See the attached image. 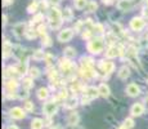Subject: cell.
Returning a JSON list of instances; mask_svg holds the SVG:
<instances>
[{
	"instance_id": "obj_24",
	"label": "cell",
	"mask_w": 148,
	"mask_h": 129,
	"mask_svg": "<svg viewBox=\"0 0 148 129\" xmlns=\"http://www.w3.org/2000/svg\"><path fill=\"white\" fill-rule=\"evenodd\" d=\"M79 120H80V117H79L77 112H71L70 116H68V119H67V123L73 127V125H76L79 123Z\"/></svg>"
},
{
	"instance_id": "obj_14",
	"label": "cell",
	"mask_w": 148,
	"mask_h": 129,
	"mask_svg": "<svg viewBox=\"0 0 148 129\" xmlns=\"http://www.w3.org/2000/svg\"><path fill=\"white\" fill-rule=\"evenodd\" d=\"M17 68H18L19 75H25V74H27V71L30 70V68H28V62H27V57L26 56L21 58V62H19V65H18V67Z\"/></svg>"
},
{
	"instance_id": "obj_54",
	"label": "cell",
	"mask_w": 148,
	"mask_h": 129,
	"mask_svg": "<svg viewBox=\"0 0 148 129\" xmlns=\"http://www.w3.org/2000/svg\"><path fill=\"white\" fill-rule=\"evenodd\" d=\"M102 1H103V4H112V1H113V0H102Z\"/></svg>"
},
{
	"instance_id": "obj_3",
	"label": "cell",
	"mask_w": 148,
	"mask_h": 129,
	"mask_svg": "<svg viewBox=\"0 0 148 129\" xmlns=\"http://www.w3.org/2000/svg\"><path fill=\"white\" fill-rule=\"evenodd\" d=\"M125 53H126L127 59H129V61L132 62V63L134 65L135 67L140 68V63H139L138 54H136V48H135V47H133V45H130V47L126 49V52H125Z\"/></svg>"
},
{
	"instance_id": "obj_8",
	"label": "cell",
	"mask_w": 148,
	"mask_h": 129,
	"mask_svg": "<svg viewBox=\"0 0 148 129\" xmlns=\"http://www.w3.org/2000/svg\"><path fill=\"white\" fill-rule=\"evenodd\" d=\"M122 53H124L122 48H119V47H116V45H111L106 52V57L107 58H116V57H119Z\"/></svg>"
},
{
	"instance_id": "obj_30",
	"label": "cell",
	"mask_w": 148,
	"mask_h": 129,
	"mask_svg": "<svg viewBox=\"0 0 148 129\" xmlns=\"http://www.w3.org/2000/svg\"><path fill=\"white\" fill-rule=\"evenodd\" d=\"M45 56H47V53H44L41 49L35 50L34 52V54H32V57H34L35 61H42V59H45Z\"/></svg>"
},
{
	"instance_id": "obj_22",
	"label": "cell",
	"mask_w": 148,
	"mask_h": 129,
	"mask_svg": "<svg viewBox=\"0 0 148 129\" xmlns=\"http://www.w3.org/2000/svg\"><path fill=\"white\" fill-rule=\"evenodd\" d=\"M117 75H119V77H120L121 80H126L127 77L130 76V68L127 67V66H122L120 70H119Z\"/></svg>"
},
{
	"instance_id": "obj_32",
	"label": "cell",
	"mask_w": 148,
	"mask_h": 129,
	"mask_svg": "<svg viewBox=\"0 0 148 129\" xmlns=\"http://www.w3.org/2000/svg\"><path fill=\"white\" fill-rule=\"evenodd\" d=\"M34 85V83H32V77H25L23 79V81H22V88L23 89H26L28 90L31 87Z\"/></svg>"
},
{
	"instance_id": "obj_41",
	"label": "cell",
	"mask_w": 148,
	"mask_h": 129,
	"mask_svg": "<svg viewBox=\"0 0 148 129\" xmlns=\"http://www.w3.org/2000/svg\"><path fill=\"white\" fill-rule=\"evenodd\" d=\"M68 98V92L67 89H61V92L57 96V99H67Z\"/></svg>"
},
{
	"instance_id": "obj_23",
	"label": "cell",
	"mask_w": 148,
	"mask_h": 129,
	"mask_svg": "<svg viewBox=\"0 0 148 129\" xmlns=\"http://www.w3.org/2000/svg\"><path fill=\"white\" fill-rule=\"evenodd\" d=\"M40 8V0H32L30 3V5L27 7V12L28 13H36V10Z\"/></svg>"
},
{
	"instance_id": "obj_42",
	"label": "cell",
	"mask_w": 148,
	"mask_h": 129,
	"mask_svg": "<svg viewBox=\"0 0 148 129\" xmlns=\"http://www.w3.org/2000/svg\"><path fill=\"white\" fill-rule=\"evenodd\" d=\"M41 44L44 45V47H50V45H52V38H50V36H48V35L42 36Z\"/></svg>"
},
{
	"instance_id": "obj_19",
	"label": "cell",
	"mask_w": 148,
	"mask_h": 129,
	"mask_svg": "<svg viewBox=\"0 0 148 129\" xmlns=\"http://www.w3.org/2000/svg\"><path fill=\"white\" fill-rule=\"evenodd\" d=\"M80 75L82 77H85V79H92V77L95 76V71L94 68H90V67H81Z\"/></svg>"
},
{
	"instance_id": "obj_7",
	"label": "cell",
	"mask_w": 148,
	"mask_h": 129,
	"mask_svg": "<svg viewBox=\"0 0 148 129\" xmlns=\"http://www.w3.org/2000/svg\"><path fill=\"white\" fill-rule=\"evenodd\" d=\"M13 32H14V35L18 36V38L26 35V32H27V25L23 23V22L16 23V25H14V27H13Z\"/></svg>"
},
{
	"instance_id": "obj_27",
	"label": "cell",
	"mask_w": 148,
	"mask_h": 129,
	"mask_svg": "<svg viewBox=\"0 0 148 129\" xmlns=\"http://www.w3.org/2000/svg\"><path fill=\"white\" fill-rule=\"evenodd\" d=\"M36 94H38V98L39 99L44 101V99H47L48 97H49V90H48V88H40Z\"/></svg>"
},
{
	"instance_id": "obj_6",
	"label": "cell",
	"mask_w": 148,
	"mask_h": 129,
	"mask_svg": "<svg viewBox=\"0 0 148 129\" xmlns=\"http://www.w3.org/2000/svg\"><path fill=\"white\" fill-rule=\"evenodd\" d=\"M57 110H58V103L57 102H47L44 105V107H42V111H44V114L45 115H48V116H52L54 115V114L57 112Z\"/></svg>"
},
{
	"instance_id": "obj_59",
	"label": "cell",
	"mask_w": 148,
	"mask_h": 129,
	"mask_svg": "<svg viewBox=\"0 0 148 129\" xmlns=\"http://www.w3.org/2000/svg\"><path fill=\"white\" fill-rule=\"evenodd\" d=\"M147 49H148V44H147Z\"/></svg>"
},
{
	"instance_id": "obj_35",
	"label": "cell",
	"mask_w": 148,
	"mask_h": 129,
	"mask_svg": "<svg viewBox=\"0 0 148 129\" xmlns=\"http://www.w3.org/2000/svg\"><path fill=\"white\" fill-rule=\"evenodd\" d=\"M38 35H39V32H38V30H34V28H28L27 30V32H26V38L27 39H35V38H38Z\"/></svg>"
},
{
	"instance_id": "obj_56",
	"label": "cell",
	"mask_w": 148,
	"mask_h": 129,
	"mask_svg": "<svg viewBox=\"0 0 148 129\" xmlns=\"http://www.w3.org/2000/svg\"><path fill=\"white\" fill-rule=\"evenodd\" d=\"M50 129H63V128H61V127H53V128H50Z\"/></svg>"
},
{
	"instance_id": "obj_55",
	"label": "cell",
	"mask_w": 148,
	"mask_h": 129,
	"mask_svg": "<svg viewBox=\"0 0 148 129\" xmlns=\"http://www.w3.org/2000/svg\"><path fill=\"white\" fill-rule=\"evenodd\" d=\"M7 129H18V127H17V125H9Z\"/></svg>"
},
{
	"instance_id": "obj_17",
	"label": "cell",
	"mask_w": 148,
	"mask_h": 129,
	"mask_svg": "<svg viewBox=\"0 0 148 129\" xmlns=\"http://www.w3.org/2000/svg\"><path fill=\"white\" fill-rule=\"evenodd\" d=\"M126 93L129 94L130 97H136L139 93H140V89H139V87L136 84L130 83V84L126 87Z\"/></svg>"
},
{
	"instance_id": "obj_40",
	"label": "cell",
	"mask_w": 148,
	"mask_h": 129,
	"mask_svg": "<svg viewBox=\"0 0 148 129\" xmlns=\"http://www.w3.org/2000/svg\"><path fill=\"white\" fill-rule=\"evenodd\" d=\"M42 19H44V16H42V14H35V16H34V18H32V22H31V25H34V23H40L41 25V21Z\"/></svg>"
},
{
	"instance_id": "obj_44",
	"label": "cell",
	"mask_w": 148,
	"mask_h": 129,
	"mask_svg": "<svg viewBox=\"0 0 148 129\" xmlns=\"http://www.w3.org/2000/svg\"><path fill=\"white\" fill-rule=\"evenodd\" d=\"M38 30V32H39V35H41V36H45L47 35V26L45 25H39V27L36 28Z\"/></svg>"
},
{
	"instance_id": "obj_51",
	"label": "cell",
	"mask_w": 148,
	"mask_h": 129,
	"mask_svg": "<svg viewBox=\"0 0 148 129\" xmlns=\"http://www.w3.org/2000/svg\"><path fill=\"white\" fill-rule=\"evenodd\" d=\"M90 101H92V99H89L88 97H84V96H82V98H81V103H82V105H86V103H89Z\"/></svg>"
},
{
	"instance_id": "obj_49",
	"label": "cell",
	"mask_w": 148,
	"mask_h": 129,
	"mask_svg": "<svg viewBox=\"0 0 148 129\" xmlns=\"http://www.w3.org/2000/svg\"><path fill=\"white\" fill-rule=\"evenodd\" d=\"M48 4H49V1L48 0H40V8L41 9H48Z\"/></svg>"
},
{
	"instance_id": "obj_31",
	"label": "cell",
	"mask_w": 148,
	"mask_h": 129,
	"mask_svg": "<svg viewBox=\"0 0 148 129\" xmlns=\"http://www.w3.org/2000/svg\"><path fill=\"white\" fill-rule=\"evenodd\" d=\"M92 31H93V34H95V35H102V34L104 32V27H103V25H101V23H94Z\"/></svg>"
},
{
	"instance_id": "obj_12",
	"label": "cell",
	"mask_w": 148,
	"mask_h": 129,
	"mask_svg": "<svg viewBox=\"0 0 148 129\" xmlns=\"http://www.w3.org/2000/svg\"><path fill=\"white\" fill-rule=\"evenodd\" d=\"M99 67H101V70L103 71L104 74H108V75L115 70V65L111 61H101L99 62Z\"/></svg>"
},
{
	"instance_id": "obj_21",
	"label": "cell",
	"mask_w": 148,
	"mask_h": 129,
	"mask_svg": "<svg viewBox=\"0 0 148 129\" xmlns=\"http://www.w3.org/2000/svg\"><path fill=\"white\" fill-rule=\"evenodd\" d=\"M18 74V68L17 67H12V66H9V67H7L4 70V77L5 79H13L14 75H17Z\"/></svg>"
},
{
	"instance_id": "obj_58",
	"label": "cell",
	"mask_w": 148,
	"mask_h": 129,
	"mask_svg": "<svg viewBox=\"0 0 148 129\" xmlns=\"http://www.w3.org/2000/svg\"><path fill=\"white\" fill-rule=\"evenodd\" d=\"M146 7L148 8V0H146Z\"/></svg>"
},
{
	"instance_id": "obj_36",
	"label": "cell",
	"mask_w": 148,
	"mask_h": 129,
	"mask_svg": "<svg viewBox=\"0 0 148 129\" xmlns=\"http://www.w3.org/2000/svg\"><path fill=\"white\" fill-rule=\"evenodd\" d=\"M28 74H30V77H32V79H36V77L40 76V71L36 67H31L30 70H28Z\"/></svg>"
},
{
	"instance_id": "obj_48",
	"label": "cell",
	"mask_w": 148,
	"mask_h": 129,
	"mask_svg": "<svg viewBox=\"0 0 148 129\" xmlns=\"http://www.w3.org/2000/svg\"><path fill=\"white\" fill-rule=\"evenodd\" d=\"M18 97H19V98H22V99H26V98H27V97H28V90H26V89H23V90H22V92H21V93H19V94H18Z\"/></svg>"
},
{
	"instance_id": "obj_2",
	"label": "cell",
	"mask_w": 148,
	"mask_h": 129,
	"mask_svg": "<svg viewBox=\"0 0 148 129\" xmlns=\"http://www.w3.org/2000/svg\"><path fill=\"white\" fill-rule=\"evenodd\" d=\"M88 50L92 54H99L104 48V40L102 36H97L94 39H90L86 45Z\"/></svg>"
},
{
	"instance_id": "obj_29",
	"label": "cell",
	"mask_w": 148,
	"mask_h": 129,
	"mask_svg": "<svg viewBox=\"0 0 148 129\" xmlns=\"http://www.w3.org/2000/svg\"><path fill=\"white\" fill-rule=\"evenodd\" d=\"M44 125L45 124L41 119H34L32 121H31V129H42Z\"/></svg>"
},
{
	"instance_id": "obj_46",
	"label": "cell",
	"mask_w": 148,
	"mask_h": 129,
	"mask_svg": "<svg viewBox=\"0 0 148 129\" xmlns=\"http://www.w3.org/2000/svg\"><path fill=\"white\" fill-rule=\"evenodd\" d=\"M25 110L28 111V112L34 111V103L31 101H26V102H25Z\"/></svg>"
},
{
	"instance_id": "obj_5",
	"label": "cell",
	"mask_w": 148,
	"mask_h": 129,
	"mask_svg": "<svg viewBox=\"0 0 148 129\" xmlns=\"http://www.w3.org/2000/svg\"><path fill=\"white\" fill-rule=\"evenodd\" d=\"M73 38V30L72 28H64V30L59 31L58 34V40L61 43H67Z\"/></svg>"
},
{
	"instance_id": "obj_45",
	"label": "cell",
	"mask_w": 148,
	"mask_h": 129,
	"mask_svg": "<svg viewBox=\"0 0 148 129\" xmlns=\"http://www.w3.org/2000/svg\"><path fill=\"white\" fill-rule=\"evenodd\" d=\"M48 75H49L50 80H53V81H56V80L58 79V72H57V71L54 70V68H52V70L49 71V74H48Z\"/></svg>"
},
{
	"instance_id": "obj_10",
	"label": "cell",
	"mask_w": 148,
	"mask_h": 129,
	"mask_svg": "<svg viewBox=\"0 0 148 129\" xmlns=\"http://www.w3.org/2000/svg\"><path fill=\"white\" fill-rule=\"evenodd\" d=\"M133 7H134V1H133V0H119L117 1L119 10H122V12H127V10H130Z\"/></svg>"
},
{
	"instance_id": "obj_34",
	"label": "cell",
	"mask_w": 148,
	"mask_h": 129,
	"mask_svg": "<svg viewBox=\"0 0 148 129\" xmlns=\"http://www.w3.org/2000/svg\"><path fill=\"white\" fill-rule=\"evenodd\" d=\"M76 105H77V99L73 97V98L67 99L66 103H64V107H66V108H75Z\"/></svg>"
},
{
	"instance_id": "obj_1",
	"label": "cell",
	"mask_w": 148,
	"mask_h": 129,
	"mask_svg": "<svg viewBox=\"0 0 148 129\" xmlns=\"http://www.w3.org/2000/svg\"><path fill=\"white\" fill-rule=\"evenodd\" d=\"M48 18H49V26L53 28V30L59 28L61 25H62V22H63V16H62L61 10L57 9V8H54V7L49 10Z\"/></svg>"
},
{
	"instance_id": "obj_16",
	"label": "cell",
	"mask_w": 148,
	"mask_h": 129,
	"mask_svg": "<svg viewBox=\"0 0 148 129\" xmlns=\"http://www.w3.org/2000/svg\"><path fill=\"white\" fill-rule=\"evenodd\" d=\"M130 112H132L133 116H140L144 112V106L142 103H134L130 108Z\"/></svg>"
},
{
	"instance_id": "obj_20",
	"label": "cell",
	"mask_w": 148,
	"mask_h": 129,
	"mask_svg": "<svg viewBox=\"0 0 148 129\" xmlns=\"http://www.w3.org/2000/svg\"><path fill=\"white\" fill-rule=\"evenodd\" d=\"M18 88V81L16 79H7L5 81V89L8 92H16Z\"/></svg>"
},
{
	"instance_id": "obj_33",
	"label": "cell",
	"mask_w": 148,
	"mask_h": 129,
	"mask_svg": "<svg viewBox=\"0 0 148 129\" xmlns=\"http://www.w3.org/2000/svg\"><path fill=\"white\" fill-rule=\"evenodd\" d=\"M62 16H63V21H71L73 17L72 14V10H71V8H66V9L63 10V13H62Z\"/></svg>"
},
{
	"instance_id": "obj_4",
	"label": "cell",
	"mask_w": 148,
	"mask_h": 129,
	"mask_svg": "<svg viewBox=\"0 0 148 129\" xmlns=\"http://www.w3.org/2000/svg\"><path fill=\"white\" fill-rule=\"evenodd\" d=\"M144 27H146V21L143 18H140V17L132 18V21H130V28L133 31H142Z\"/></svg>"
},
{
	"instance_id": "obj_37",
	"label": "cell",
	"mask_w": 148,
	"mask_h": 129,
	"mask_svg": "<svg viewBox=\"0 0 148 129\" xmlns=\"http://www.w3.org/2000/svg\"><path fill=\"white\" fill-rule=\"evenodd\" d=\"M86 4H88V1H85V0H76L75 1V8L76 9H85Z\"/></svg>"
},
{
	"instance_id": "obj_11",
	"label": "cell",
	"mask_w": 148,
	"mask_h": 129,
	"mask_svg": "<svg viewBox=\"0 0 148 129\" xmlns=\"http://www.w3.org/2000/svg\"><path fill=\"white\" fill-rule=\"evenodd\" d=\"M84 97H88L89 99H94L99 96V92H98V88L95 87H86L84 89V93H82Z\"/></svg>"
},
{
	"instance_id": "obj_47",
	"label": "cell",
	"mask_w": 148,
	"mask_h": 129,
	"mask_svg": "<svg viewBox=\"0 0 148 129\" xmlns=\"http://www.w3.org/2000/svg\"><path fill=\"white\" fill-rule=\"evenodd\" d=\"M92 35H93L92 30H84V32H82V39H90Z\"/></svg>"
},
{
	"instance_id": "obj_43",
	"label": "cell",
	"mask_w": 148,
	"mask_h": 129,
	"mask_svg": "<svg viewBox=\"0 0 148 129\" xmlns=\"http://www.w3.org/2000/svg\"><path fill=\"white\" fill-rule=\"evenodd\" d=\"M44 62H47V65H48V66H52V65H53V62H54V56H53V54H50V53H47Z\"/></svg>"
},
{
	"instance_id": "obj_13",
	"label": "cell",
	"mask_w": 148,
	"mask_h": 129,
	"mask_svg": "<svg viewBox=\"0 0 148 129\" xmlns=\"http://www.w3.org/2000/svg\"><path fill=\"white\" fill-rule=\"evenodd\" d=\"M9 115L13 117V119H17V120H21L26 116L25 114V110H22L21 107H13L9 110Z\"/></svg>"
},
{
	"instance_id": "obj_60",
	"label": "cell",
	"mask_w": 148,
	"mask_h": 129,
	"mask_svg": "<svg viewBox=\"0 0 148 129\" xmlns=\"http://www.w3.org/2000/svg\"><path fill=\"white\" fill-rule=\"evenodd\" d=\"M147 83H148V79H147Z\"/></svg>"
},
{
	"instance_id": "obj_61",
	"label": "cell",
	"mask_w": 148,
	"mask_h": 129,
	"mask_svg": "<svg viewBox=\"0 0 148 129\" xmlns=\"http://www.w3.org/2000/svg\"><path fill=\"white\" fill-rule=\"evenodd\" d=\"M75 1H76V0H75Z\"/></svg>"
},
{
	"instance_id": "obj_18",
	"label": "cell",
	"mask_w": 148,
	"mask_h": 129,
	"mask_svg": "<svg viewBox=\"0 0 148 129\" xmlns=\"http://www.w3.org/2000/svg\"><path fill=\"white\" fill-rule=\"evenodd\" d=\"M98 92H99V96L103 97V98H108V97H110V94H111L110 87H108L106 83H102V84H99Z\"/></svg>"
},
{
	"instance_id": "obj_39",
	"label": "cell",
	"mask_w": 148,
	"mask_h": 129,
	"mask_svg": "<svg viewBox=\"0 0 148 129\" xmlns=\"http://www.w3.org/2000/svg\"><path fill=\"white\" fill-rule=\"evenodd\" d=\"M124 127L126 128V129H132L133 127H134V120H133L132 117H127V119H125Z\"/></svg>"
},
{
	"instance_id": "obj_26",
	"label": "cell",
	"mask_w": 148,
	"mask_h": 129,
	"mask_svg": "<svg viewBox=\"0 0 148 129\" xmlns=\"http://www.w3.org/2000/svg\"><path fill=\"white\" fill-rule=\"evenodd\" d=\"M63 54H64V57H66V58H68V59L75 58L76 50H75V48H72V47H67V48H64Z\"/></svg>"
},
{
	"instance_id": "obj_15",
	"label": "cell",
	"mask_w": 148,
	"mask_h": 129,
	"mask_svg": "<svg viewBox=\"0 0 148 129\" xmlns=\"http://www.w3.org/2000/svg\"><path fill=\"white\" fill-rule=\"evenodd\" d=\"M12 53H13V45L10 44V41L5 40V41L3 43V58L7 59Z\"/></svg>"
},
{
	"instance_id": "obj_9",
	"label": "cell",
	"mask_w": 148,
	"mask_h": 129,
	"mask_svg": "<svg viewBox=\"0 0 148 129\" xmlns=\"http://www.w3.org/2000/svg\"><path fill=\"white\" fill-rule=\"evenodd\" d=\"M59 67H61V70L63 71L64 74H70L71 70H72V67H73V65L68 58L63 57V58H61V61H59Z\"/></svg>"
},
{
	"instance_id": "obj_38",
	"label": "cell",
	"mask_w": 148,
	"mask_h": 129,
	"mask_svg": "<svg viewBox=\"0 0 148 129\" xmlns=\"http://www.w3.org/2000/svg\"><path fill=\"white\" fill-rule=\"evenodd\" d=\"M112 30H113V34L115 35H122V28H121V26L119 25V23H112Z\"/></svg>"
},
{
	"instance_id": "obj_57",
	"label": "cell",
	"mask_w": 148,
	"mask_h": 129,
	"mask_svg": "<svg viewBox=\"0 0 148 129\" xmlns=\"http://www.w3.org/2000/svg\"><path fill=\"white\" fill-rule=\"evenodd\" d=\"M119 129H126V128H125V127H124V125H121V127H120V128H119Z\"/></svg>"
},
{
	"instance_id": "obj_50",
	"label": "cell",
	"mask_w": 148,
	"mask_h": 129,
	"mask_svg": "<svg viewBox=\"0 0 148 129\" xmlns=\"http://www.w3.org/2000/svg\"><path fill=\"white\" fill-rule=\"evenodd\" d=\"M13 3H14V0H3V5L4 7H8V5L13 4Z\"/></svg>"
},
{
	"instance_id": "obj_25",
	"label": "cell",
	"mask_w": 148,
	"mask_h": 129,
	"mask_svg": "<svg viewBox=\"0 0 148 129\" xmlns=\"http://www.w3.org/2000/svg\"><path fill=\"white\" fill-rule=\"evenodd\" d=\"M80 62H81L82 67L93 68V66H94V61H93V58H90V57H82V58L80 59Z\"/></svg>"
},
{
	"instance_id": "obj_28",
	"label": "cell",
	"mask_w": 148,
	"mask_h": 129,
	"mask_svg": "<svg viewBox=\"0 0 148 129\" xmlns=\"http://www.w3.org/2000/svg\"><path fill=\"white\" fill-rule=\"evenodd\" d=\"M97 8H98V4H97L95 1H88V4H86V7H85L84 10L86 13H93L97 10Z\"/></svg>"
},
{
	"instance_id": "obj_52",
	"label": "cell",
	"mask_w": 148,
	"mask_h": 129,
	"mask_svg": "<svg viewBox=\"0 0 148 129\" xmlns=\"http://www.w3.org/2000/svg\"><path fill=\"white\" fill-rule=\"evenodd\" d=\"M48 1H49L50 4H53V5H58L59 3H61V0H48Z\"/></svg>"
},
{
	"instance_id": "obj_53",
	"label": "cell",
	"mask_w": 148,
	"mask_h": 129,
	"mask_svg": "<svg viewBox=\"0 0 148 129\" xmlns=\"http://www.w3.org/2000/svg\"><path fill=\"white\" fill-rule=\"evenodd\" d=\"M7 25V16L5 14H3V26Z\"/></svg>"
}]
</instances>
